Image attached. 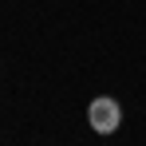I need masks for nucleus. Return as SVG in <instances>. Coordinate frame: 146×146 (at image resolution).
Instances as JSON below:
<instances>
[{
  "label": "nucleus",
  "instance_id": "obj_1",
  "mask_svg": "<svg viewBox=\"0 0 146 146\" xmlns=\"http://www.w3.org/2000/svg\"><path fill=\"white\" fill-rule=\"evenodd\" d=\"M87 122H91L95 134H115V130L122 126V107H119V99L95 95L91 103H87Z\"/></svg>",
  "mask_w": 146,
  "mask_h": 146
}]
</instances>
